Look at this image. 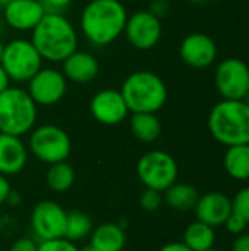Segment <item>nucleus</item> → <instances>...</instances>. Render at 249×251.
I'll return each instance as SVG.
<instances>
[{"label":"nucleus","instance_id":"dca6fc26","mask_svg":"<svg viewBox=\"0 0 249 251\" xmlns=\"http://www.w3.org/2000/svg\"><path fill=\"white\" fill-rule=\"evenodd\" d=\"M197 221L204 222L213 228L225 225L232 213V199L219 191H211L200 196L195 207Z\"/></svg>","mask_w":249,"mask_h":251},{"label":"nucleus","instance_id":"f257e3e1","mask_svg":"<svg viewBox=\"0 0 249 251\" xmlns=\"http://www.w3.org/2000/svg\"><path fill=\"white\" fill-rule=\"evenodd\" d=\"M128 12L120 0H91L82 10L81 29L98 47L116 41L125 31Z\"/></svg>","mask_w":249,"mask_h":251},{"label":"nucleus","instance_id":"ea45409f","mask_svg":"<svg viewBox=\"0 0 249 251\" xmlns=\"http://www.w3.org/2000/svg\"><path fill=\"white\" fill-rule=\"evenodd\" d=\"M244 103H245V104H247V106L249 107V91L247 93V96L244 97Z\"/></svg>","mask_w":249,"mask_h":251},{"label":"nucleus","instance_id":"c85d7f7f","mask_svg":"<svg viewBox=\"0 0 249 251\" xmlns=\"http://www.w3.org/2000/svg\"><path fill=\"white\" fill-rule=\"evenodd\" d=\"M225 226H226V231L229 232V234H232V235H241V234H244L245 232V229H247V226H248V224L241 218V216H238L236 213H230V216L226 219V222H225Z\"/></svg>","mask_w":249,"mask_h":251},{"label":"nucleus","instance_id":"cd10ccee","mask_svg":"<svg viewBox=\"0 0 249 251\" xmlns=\"http://www.w3.org/2000/svg\"><path fill=\"white\" fill-rule=\"evenodd\" d=\"M38 251H81L72 241L66 238L38 243Z\"/></svg>","mask_w":249,"mask_h":251},{"label":"nucleus","instance_id":"9d476101","mask_svg":"<svg viewBox=\"0 0 249 251\" xmlns=\"http://www.w3.org/2000/svg\"><path fill=\"white\" fill-rule=\"evenodd\" d=\"M217 91L226 100H244L249 91V65L238 57H227L214 72Z\"/></svg>","mask_w":249,"mask_h":251},{"label":"nucleus","instance_id":"6e6552de","mask_svg":"<svg viewBox=\"0 0 249 251\" xmlns=\"http://www.w3.org/2000/svg\"><path fill=\"white\" fill-rule=\"evenodd\" d=\"M136 174L145 188L164 193L178 181L179 168L173 156L161 150H153L138 160Z\"/></svg>","mask_w":249,"mask_h":251},{"label":"nucleus","instance_id":"c9c22d12","mask_svg":"<svg viewBox=\"0 0 249 251\" xmlns=\"http://www.w3.org/2000/svg\"><path fill=\"white\" fill-rule=\"evenodd\" d=\"M21 200H22L21 194H19L18 191H15V190H10V193L7 194L6 203H7L9 206H12V207H16V206H19Z\"/></svg>","mask_w":249,"mask_h":251},{"label":"nucleus","instance_id":"b1692460","mask_svg":"<svg viewBox=\"0 0 249 251\" xmlns=\"http://www.w3.org/2000/svg\"><path fill=\"white\" fill-rule=\"evenodd\" d=\"M45 182L50 190L56 193H65L72 188L75 182V171L66 160L53 163L45 174Z\"/></svg>","mask_w":249,"mask_h":251},{"label":"nucleus","instance_id":"a211bd4d","mask_svg":"<svg viewBox=\"0 0 249 251\" xmlns=\"http://www.w3.org/2000/svg\"><path fill=\"white\" fill-rule=\"evenodd\" d=\"M63 75L76 84H90L98 75L100 65L94 54L88 51H73L63 62Z\"/></svg>","mask_w":249,"mask_h":251},{"label":"nucleus","instance_id":"2eb2a0df","mask_svg":"<svg viewBox=\"0 0 249 251\" xmlns=\"http://www.w3.org/2000/svg\"><path fill=\"white\" fill-rule=\"evenodd\" d=\"M44 15L45 10L40 0H12L3 7L4 22L18 31H32Z\"/></svg>","mask_w":249,"mask_h":251},{"label":"nucleus","instance_id":"6ab92c4d","mask_svg":"<svg viewBox=\"0 0 249 251\" xmlns=\"http://www.w3.org/2000/svg\"><path fill=\"white\" fill-rule=\"evenodd\" d=\"M125 243L126 237L120 225L103 224L92 229L90 246L97 251H122Z\"/></svg>","mask_w":249,"mask_h":251},{"label":"nucleus","instance_id":"f704fd0d","mask_svg":"<svg viewBox=\"0 0 249 251\" xmlns=\"http://www.w3.org/2000/svg\"><path fill=\"white\" fill-rule=\"evenodd\" d=\"M158 251H192L189 247H186L183 243H169L163 246Z\"/></svg>","mask_w":249,"mask_h":251},{"label":"nucleus","instance_id":"ddd939ff","mask_svg":"<svg viewBox=\"0 0 249 251\" xmlns=\"http://www.w3.org/2000/svg\"><path fill=\"white\" fill-rule=\"evenodd\" d=\"M90 110L92 118L103 125H117L123 122L129 113L122 93L113 88L98 91L91 99Z\"/></svg>","mask_w":249,"mask_h":251},{"label":"nucleus","instance_id":"a878e982","mask_svg":"<svg viewBox=\"0 0 249 251\" xmlns=\"http://www.w3.org/2000/svg\"><path fill=\"white\" fill-rule=\"evenodd\" d=\"M232 212L249 225V187L239 190L232 199Z\"/></svg>","mask_w":249,"mask_h":251},{"label":"nucleus","instance_id":"0eeeda50","mask_svg":"<svg viewBox=\"0 0 249 251\" xmlns=\"http://www.w3.org/2000/svg\"><path fill=\"white\" fill-rule=\"evenodd\" d=\"M29 150L43 163L65 162L72 151V141L57 125H40L29 135Z\"/></svg>","mask_w":249,"mask_h":251},{"label":"nucleus","instance_id":"5701e85b","mask_svg":"<svg viewBox=\"0 0 249 251\" xmlns=\"http://www.w3.org/2000/svg\"><path fill=\"white\" fill-rule=\"evenodd\" d=\"M131 129L142 143H153L161 134V124L156 113H132Z\"/></svg>","mask_w":249,"mask_h":251},{"label":"nucleus","instance_id":"1a4fd4ad","mask_svg":"<svg viewBox=\"0 0 249 251\" xmlns=\"http://www.w3.org/2000/svg\"><path fill=\"white\" fill-rule=\"evenodd\" d=\"M68 213L53 201L43 200L37 203L31 212V231L37 243L65 238Z\"/></svg>","mask_w":249,"mask_h":251},{"label":"nucleus","instance_id":"20e7f679","mask_svg":"<svg viewBox=\"0 0 249 251\" xmlns=\"http://www.w3.org/2000/svg\"><path fill=\"white\" fill-rule=\"evenodd\" d=\"M120 93L132 113H156L167 101L164 81L151 71H136L122 84Z\"/></svg>","mask_w":249,"mask_h":251},{"label":"nucleus","instance_id":"72a5a7b5","mask_svg":"<svg viewBox=\"0 0 249 251\" xmlns=\"http://www.w3.org/2000/svg\"><path fill=\"white\" fill-rule=\"evenodd\" d=\"M10 190L12 188H10L7 178L0 174V204L6 203V199H7V194L10 193Z\"/></svg>","mask_w":249,"mask_h":251},{"label":"nucleus","instance_id":"79ce46f5","mask_svg":"<svg viewBox=\"0 0 249 251\" xmlns=\"http://www.w3.org/2000/svg\"><path fill=\"white\" fill-rule=\"evenodd\" d=\"M81 251H97V250H94V249H92L91 246H88V247H85V249H82V250H81Z\"/></svg>","mask_w":249,"mask_h":251},{"label":"nucleus","instance_id":"58836bf2","mask_svg":"<svg viewBox=\"0 0 249 251\" xmlns=\"http://www.w3.org/2000/svg\"><path fill=\"white\" fill-rule=\"evenodd\" d=\"M3 49H4V43L0 38V60H1V56H3Z\"/></svg>","mask_w":249,"mask_h":251},{"label":"nucleus","instance_id":"39448f33","mask_svg":"<svg viewBox=\"0 0 249 251\" xmlns=\"http://www.w3.org/2000/svg\"><path fill=\"white\" fill-rule=\"evenodd\" d=\"M37 121V104L21 87H9L0 93V132L22 137Z\"/></svg>","mask_w":249,"mask_h":251},{"label":"nucleus","instance_id":"a19ab883","mask_svg":"<svg viewBox=\"0 0 249 251\" xmlns=\"http://www.w3.org/2000/svg\"><path fill=\"white\" fill-rule=\"evenodd\" d=\"M189 1H192V3H207L210 0H189Z\"/></svg>","mask_w":249,"mask_h":251},{"label":"nucleus","instance_id":"423d86ee","mask_svg":"<svg viewBox=\"0 0 249 251\" xmlns=\"http://www.w3.org/2000/svg\"><path fill=\"white\" fill-rule=\"evenodd\" d=\"M0 65L9 78L16 82H28L43 66V57L31 40L16 38L4 44Z\"/></svg>","mask_w":249,"mask_h":251},{"label":"nucleus","instance_id":"4468645a","mask_svg":"<svg viewBox=\"0 0 249 251\" xmlns=\"http://www.w3.org/2000/svg\"><path fill=\"white\" fill-rule=\"evenodd\" d=\"M181 59L191 68L204 69L217 59V46L214 40L203 32H194L183 38L179 47Z\"/></svg>","mask_w":249,"mask_h":251},{"label":"nucleus","instance_id":"e433bc0d","mask_svg":"<svg viewBox=\"0 0 249 251\" xmlns=\"http://www.w3.org/2000/svg\"><path fill=\"white\" fill-rule=\"evenodd\" d=\"M12 79L9 78V75H7V72L4 71V68L0 65V93H3L6 88H9L10 85H9V82H10Z\"/></svg>","mask_w":249,"mask_h":251},{"label":"nucleus","instance_id":"f3484780","mask_svg":"<svg viewBox=\"0 0 249 251\" xmlns=\"http://www.w3.org/2000/svg\"><path fill=\"white\" fill-rule=\"evenodd\" d=\"M28 162V151L21 137L0 132V174L18 175Z\"/></svg>","mask_w":249,"mask_h":251},{"label":"nucleus","instance_id":"4c0bfd02","mask_svg":"<svg viewBox=\"0 0 249 251\" xmlns=\"http://www.w3.org/2000/svg\"><path fill=\"white\" fill-rule=\"evenodd\" d=\"M12 0H0V7H6Z\"/></svg>","mask_w":249,"mask_h":251},{"label":"nucleus","instance_id":"393cba45","mask_svg":"<svg viewBox=\"0 0 249 251\" xmlns=\"http://www.w3.org/2000/svg\"><path fill=\"white\" fill-rule=\"evenodd\" d=\"M92 221L88 215L82 212H70L68 213V221H66V232L65 238L75 243L87 238L92 232Z\"/></svg>","mask_w":249,"mask_h":251},{"label":"nucleus","instance_id":"c756f323","mask_svg":"<svg viewBox=\"0 0 249 251\" xmlns=\"http://www.w3.org/2000/svg\"><path fill=\"white\" fill-rule=\"evenodd\" d=\"M45 13H63L72 3V0H40Z\"/></svg>","mask_w":249,"mask_h":251},{"label":"nucleus","instance_id":"f8f14e48","mask_svg":"<svg viewBox=\"0 0 249 251\" xmlns=\"http://www.w3.org/2000/svg\"><path fill=\"white\" fill-rule=\"evenodd\" d=\"M161 22L150 10H136L128 16L125 37L129 44L138 50H150L161 38Z\"/></svg>","mask_w":249,"mask_h":251},{"label":"nucleus","instance_id":"2f4dec72","mask_svg":"<svg viewBox=\"0 0 249 251\" xmlns=\"http://www.w3.org/2000/svg\"><path fill=\"white\" fill-rule=\"evenodd\" d=\"M169 9H170V4H169L167 0H153L148 10H150L154 16H157V18L160 19V18H163L164 15H167Z\"/></svg>","mask_w":249,"mask_h":251},{"label":"nucleus","instance_id":"9b49d317","mask_svg":"<svg viewBox=\"0 0 249 251\" xmlns=\"http://www.w3.org/2000/svg\"><path fill=\"white\" fill-rule=\"evenodd\" d=\"M68 79L63 72L54 68H41L29 81L28 93L35 104L53 106L59 103L68 90Z\"/></svg>","mask_w":249,"mask_h":251},{"label":"nucleus","instance_id":"f03ea898","mask_svg":"<svg viewBox=\"0 0 249 251\" xmlns=\"http://www.w3.org/2000/svg\"><path fill=\"white\" fill-rule=\"evenodd\" d=\"M31 43L48 62H63L78 50V35L63 13H45L32 29Z\"/></svg>","mask_w":249,"mask_h":251},{"label":"nucleus","instance_id":"473e14b6","mask_svg":"<svg viewBox=\"0 0 249 251\" xmlns=\"http://www.w3.org/2000/svg\"><path fill=\"white\" fill-rule=\"evenodd\" d=\"M232 251H249V232L236 235L235 241L232 243Z\"/></svg>","mask_w":249,"mask_h":251},{"label":"nucleus","instance_id":"7c9ffc66","mask_svg":"<svg viewBox=\"0 0 249 251\" xmlns=\"http://www.w3.org/2000/svg\"><path fill=\"white\" fill-rule=\"evenodd\" d=\"M9 251H38V243L34 238H19L10 246Z\"/></svg>","mask_w":249,"mask_h":251},{"label":"nucleus","instance_id":"412c9836","mask_svg":"<svg viewBox=\"0 0 249 251\" xmlns=\"http://www.w3.org/2000/svg\"><path fill=\"white\" fill-rule=\"evenodd\" d=\"M225 171L236 181L249 179V144L227 147L225 153Z\"/></svg>","mask_w":249,"mask_h":251},{"label":"nucleus","instance_id":"7ed1b4c3","mask_svg":"<svg viewBox=\"0 0 249 251\" xmlns=\"http://www.w3.org/2000/svg\"><path fill=\"white\" fill-rule=\"evenodd\" d=\"M207 125L213 138L226 147L249 144V107L244 100L223 99L216 103Z\"/></svg>","mask_w":249,"mask_h":251},{"label":"nucleus","instance_id":"37998d69","mask_svg":"<svg viewBox=\"0 0 249 251\" xmlns=\"http://www.w3.org/2000/svg\"><path fill=\"white\" fill-rule=\"evenodd\" d=\"M204 251H220V250H216L214 247H211V249H208V250H204Z\"/></svg>","mask_w":249,"mask_h":251},{"label":"nucleus","instance_id":"aec40b11","mask_svg":"<svg viewBox=\"0 0 249 251\" xmlns=\"http://www.w3.org/2000/svg\"><path fill=\"white\" fill-rule=\"evenodd\" d=\"M198 199H200L198 190L194 185L185 182H175L172 187H169L164 191V197H163L166 204L178 212L192 210Z\"/></svg>","mask_w":249,"mask_h":251},{"label":"nucleus","instance_id":"4be33fe9","mask_svg":"<svg viewBox=\"0 0 249 251\" xmlns=\"http://www.w3.org/2000/svg\"><path fill=\"white\" fill-rule=\"evenodd\" d=\"M186 247L192 251H204L214 247L216 243V231L213 226L195 221L191 225L186 226L183 232V241Z\"/></svg>","mask_w":249,"mask_h":251},{"label":"nucleus","instance_id":"bb28decb","mask_svg":"<svg viewBox=\"0 0 249 251\" xmlns=\"http://www.w3.org/2000/svg\"><path fill=\"white\" fill-rule=\"evenodd\" d=\"M161 204H163V193L160 191L145 188V191L139 197V206L147 212H156L160 209Z\"/></svg>","mask_w":249,"mask_h":251}]
</instances>
